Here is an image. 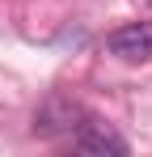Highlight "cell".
I'll return each mask as SVG.
<instances>
[{"instance_id": "cell-2", "label": "cell", "mask_w": 152, "mask_h": 157, "mask_svg": "<svg viewBox=\"0 0 152 157\" xmlns=\"http://www.w3.org/2000/svg\"><path fill=\"white\" fill-rule=\"evenodd\" d=\"M80 123H85V110H80L76 102L51 98V102L34 115V136H42V140H51V136H72Z\"/></svg>"}, {"instance_id": "cell-1", "label": "cell", "mask_w": 152, "mask_h": 157, "mask_svg": "<svg viewBox=\"0 0 152 157\" xmlns=\"http://www.w3.org/2000/svg\"><path fill=\"white\" fill-rule=\"evenodd\" d=\"M106 51L114 55V59H127V64L152 59V21H127V26L110 30Z\"/></svg>"}, {"instance_id": "cell-3", "label": "cell", "mask_w": 152, "mask_h": 157, "mask_svg": "<svg viewBox=\"0 0 152 157\" xmlns=\"http://www.w3.org/2000/svg\"><path fill=\"white\" fill-rule=\"evenodd\" d=\"M72 144L80 149V153H97V157H127V140L118 136V132L101 128V123H80V128L72 132Z\"/></svg>"}]
</instances>
